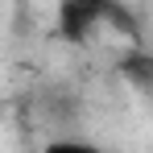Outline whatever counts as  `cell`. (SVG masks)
Segmentation results:
<instances>
[{
    "label": "cell",
    "mask_w": 153,
    "mask_h": 153,
    "mask_svg": "<svg viewBox=\"0 0 153 153\" xmlns=\"http://www.w3.org/2000/svg\"><path fill=\"white\" fill-rule=\"evenodd\" d=\"M75 4H87V8H95V13H103V0H75Z\"/></svg>",
    "instance_id": "obj_3"
},
{
    "label": "cell",
    "mask_w": 153,
    "mask_h": 153,
    "mask_svg": "<svg viewBox=\"0 0 153 153\" xmlns=\"http://www.w3.org/2000/svg\"><path fill=\"white\" fill-rule=\"evenodd\" d=\"M100 25V13L87 8V4H75V0H62V13H58V33L71 42V46H83L91 37V29Z\"/></svg>",
    "instance_id": "obj_1"
},
{
    "label": "cell",
    "mask_w": 153,
    "mask_h": 153,
    "mask_svg": "<svg viewBox=\"0 0 153 153\" xmlns=\"http://www.w3.org/2000/svg\"><path fill=\"white\" fill-rule=\"evenodd\" d=\"M120 71L137 79V87H149V58H145V54H132V58H128Z\"/></svg>",
    "instance_id": "obj_2"
}]
</instances>
